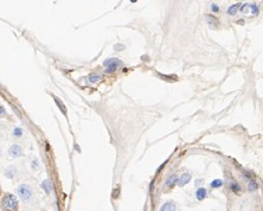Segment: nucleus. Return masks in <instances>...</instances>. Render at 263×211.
<instances>
[{"instance_id":"1","label":"nucleus","mask_w":263,"mask_h":211,"mask_svg":"<svg viewBox=\"0 0 263 211\" xmlns=\"http://www.w3.org/2000/svg\"><path fill=\"white\" fill-rule=\"evenodd\" d=\"M1 209L2 211H18V202L17 198L11 194H7L1 199Z\"/></svg>"},{"instance_id":"2","label":"nucleus","mask_w":263,"mask_h":211,"mask_svg":"<svg viewBox=\"0 0 263 211\" xmlns=\"http://www.w3.org/2000/svg\"><path fill=\"white\" fill-rule=\"evenodd\" d=\"M18 194L23 202H29V200L32 198L33 192H32V189H31L29 185L22 184V185L18 188Z\"/></svg>"},{"instance_id":"3","label":"nucleus","mask_w":263,"mask_h":211,"mask_svg":"<svg viewBox=\"0 0 263 211\" xmlns=\"http://www.w3.org/2000/svg\"><path fill=\"white\" fill-rule=\"evenodd\" d=\"M120 64H121V62L116 58L106 59L104 63H103V65L106 66V71H107V72H114V71L120 66Z\"/></svg>"},{"instance_id":"4","label":"nucleus","mask_w":263,"mask_h":211,"mask_svg":"<svg viewBox=\"0 0 263 211\" xmlns=\"http://www.w3.org/2000/svg\"><path fill=\"white\" fill-rule=\"evenodd\" d=\"M241 11L243 13L249 12L251 16H256V14H258V7L256 5H254V4H244L243 7L241 8Z\"/></svg>"},{"instance_id":"5","label":"nucleus","mask_w":263,"mask_h":211,"mask_svg":"<svg viewBox=\"0 0 263 211\" xmlns=\"http://www.w3.org/2000/svg\"><path fill=\"white\" fill-rule=\"evenodd\" d=\"M8 153H10V155H11L12 158H18V157L22 155L23 150H22V147L19 146V145H12V146L10 147Z\"/></svg>"},{"instance_id":"6","label":"nucleus","mask_w":263,"mask_h":211,"mask_svg":"<svg viewBox=\"0 0 263 211\" xmlns=\"http://www.w3.org/2000/svg\"><path fill=\"white\" fill-rule=\"evenodd\" d=\"M190 180H191V174L186 172V173H183V174L178 178V182L177 183H178V185H179V186H185L186 184L190 182Z\"/></svg>"},{"instance_id":"7","label":"nucleus","mask_w":263,"mask_h":211,"mask_svg":"<svg viewBox=\"0 0 263 211\" xmlns=\"http://www.w3.org/2000/svg\"><path fill=\"white\" fill-rule=\"evenodd\" d=\"M177 182H178V174H172V176H170V178L166 180V188L171 189L172 186L175 185V183Z\"/></svg>"},{"instance_id":"8","label":"nucleus","mask_w":263,"mask_h":211,"mask_svg":"<svg viewBox=\"0 0 263 211\" xmlns=\"http://www.w3.org/2000/svg\"><path fill=\"white\" fill-rule=\"evenodd\" d=\"M160 211H175V204L172 202H167L160 208Z\"/></svg>"},{"instance_id":"9","label":"nucleus","mask_w":263,"mask_h":211,"mask_svg":"<svg viewBox=\"0 0 263 211\" xmlns=\"http://www.w3.org/2000/svg\"><path fill=\"white\" fill-rule=\"evenodd\" d=\"M196 197H197L198 200H203L206 197V190L204 188H199L196 192Z\"/></svg>"},{"instance_id":"10","label":"nucleus","mask_w":263,"mask_h":211,"mask_svg":"<svg viewBox=\"0 0 263 211\" xmlns=\"http://www.w3.org/2000/svg\"><path fill=\"white\" fill-rule=\"evenodd\" d=\"M239 8H241V4H235V5L230 6L229 10H227V14H229V16H233L236 12L238 11Z\"/></svg>"},{"instance_id":"11","label":"nucleus","mask_w":263,"mask_h":211,"mask_svg":"<svg viewBox=\"0 0 263 211\" xmlns=\"http://www.w3.org/2000/svg\"><path fill=\"white\" fill-rule=\"evenodd\" d=\"M257 189H258V183L255 182V180H250L248 184V190L249 191H256Z\"/></svg>"},{"instance_id":"12","label":"nucleus","mask_w":263,"mask_h":211,"mask_svg":"<svg viewBox=\"0 0 263 211\" xmlns=\"http://www.w3.org/2000/svg\"><path fill=\"white\" fill-rule=\"evenodd\" d=\"M42 188L45 190V192H46V194H50V192H51V184H50V182H49L48 179L43 182Z\"/></svg>"},{"instance_id":"13","label":"nucleus","mask_w":263,"mask_h":211,"mask_svg":"<svg viewBox=\"0 0 263 211\" xmlns=\"http://www.w3.org/2000/svg\"><path fill=\"white\" fill-rule=\"evenodd\" d=\"M222 185H223V182H222L221 179H216V180H213V182L211 183V186H212L213 189L221 188Z\"/></svg>"},{"instance_id":"14","label":"nucleus","mask_w":263,"mask_h":211,"mask_svg":"<svg viewBox=\"0 0 263 211\" xmlns=\"http://www.w3.org/2000/svg\"><path fill=\"white\" fill-rule=\"evenodd\" d=\"M100 80H101V76H98V75H91V76L89 77V81L90 82H93V83L98 82Z\"/></svg>"},{"instance_id":"15","label":"nucleus","mask_w":263,"mask_h":211,"mask_svg":"<svg viewBox=\"0 0 263 211\" xmlns=\"http://www.w3.org/2000/svg\"><path fill=\"white\" fill-rule=\"evenodd\" d=\"M206 20L209 22L210 25H211V23H213V24L218 23V22H217V19H216L215 17H212V16H208V17H206ZM213 24H212V25H213Z\"/></svg>"},{"instance_id":"16","label":"nucleus","mask_w":263,"mask_h":211,"mask_svg":"<svg viewBox=\"0 0 263 211\" xmlns=\"http://www.w3.org/2000/svg\"><path fill=\"white\" fill-rule=\"evenodd\" d=\"M55 100H56V102H57V105H58V106H60V108H62V111H63V113H64V114H65V107H64V106L62 105V102H60V101L58 100V99H57V97H55Z\"/></svg>"},{"instance_id":"17","label":"nucleus","mask_w":263,"mask_h":211,"mask_svg":"<svg viewBox=\"0 0 263 211\" xmlns=\"http://www.w3.org/2000/svg\"><path fill=\"white\" fill-rule=\"evenodd\" d=\"M231 189H232L233 191H239V190H241V188H239L237 184H233L232 186H231Z\"/></svg>"},{"instance_id":"18","label":"nucleus","mask_w":263,"mask_h":211,"mask_svg":"<svg viewBox=\"0 0 263 211\" xmlns=\"http://www.w3.org/2000/svg\"><path fill=\"white\" fill-rule=\"evenodd\" d=\"M211 7H212V11H213V12H217V11H218V7H217V6H216L215 4H212V5H211Z\"/></svg>"},{"instance_id":"19","label":"nucleus","mask_w":263,"mask_h":211,"mask_svg":"<svg viewBox=\"0 0 263 211\" xmlns=\"http://www.w3.org/2000/svg\"><path fill=\"white\" fill-rule=\"evenodd\" d=\"M5 114V110H4V108L2 107H0V115H4Z\"/></svg>"},{"instance_id":"20","label":"nucleus","mask_w":263,"mask_h":211,"mask_svg":"<svg viewBox=\"0 0 263 211\" xmlns=\"http://www.w3.org/2000/svg\"><path fill=\"white\" fill-rule=\"evenodd\" d=\"M14 134H16V135H20V134H22V132H20L19 129H16V130H14Z\"/></svg>"}]
</instances>
